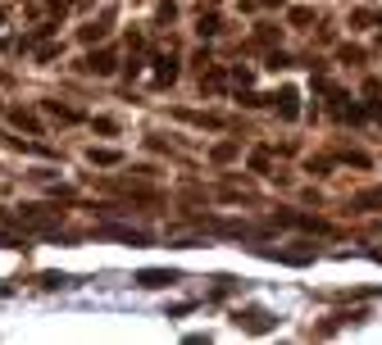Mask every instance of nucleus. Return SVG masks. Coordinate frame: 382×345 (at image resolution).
<instances>
[{"label": "nucleus", "instance_id": "f257e3e1", "mask_svg": "<svg viewBox=\"0 0 382 345\" xmlns=\"http://www.w3.org/2000/svg\"><path fill=\"white\" fill-rule=\"evenodd\" d=\"M232 323H237L241 332L264 336V332H273V327H278V318H273L269 309H260V304H251V309H237V313H232Z\"/></svg>", "mask_w": 382, "mask_h": 345}, {"label": "nucleus", "instance_id": "f03ea898", "mask_svg": "<svg viewBox=\"0 0 382 345\" xmlns=\"http://www.w3.org/2000/svg\"><path fill=\"white\" fill-rule=\"evenodd\" d=\"M273 223L300 227V232H327V223H323V218H314V214H300V209H278V214H273Z\"/></svg>", "mask_w": 382, "mask_h": 345}, {"label": "nucleus", "instance_id": "7ed1b4c3", "mask_svg": "<svg viewBox=\"0 0 382 345\" xmlns=\"http://www.w3.org/2000/svg\"><path fill=\"white\" fill-rule=\"evenodd\" d=\"M350 209H355V214H378V209H382V186L355 191V195H350Z\"/></svg>", "mask_w": 382, "mask_h": 345}, {"label": "nucleus", "instance_id": "20e7f679", "mask_svg": "<svg viewBox=\"0 0 382 345\" xmlns=\"http://www.w3.org/2000/svg\"><path fill=\"white\" fill-rule=\"evenodd\" d=\"M19 223H23V227H37V232H46V227L59 223V209H23Z\"/></svg>", "mask_w": 382, "mask_h": 345}, {"label": "nucleus", "instance_id": "39448f33", "mask_svg": "<svg viewBox=\"0 0 382 345\" xmlns=\"http://www.w3.org/2000/svg\"><path fill=\"white\" fill-rule=\"evenodd\" d=\"M169 282H178L173 268H142L137 273V286H146V291H160V286H169Z\"/></svg>", "mask_w": 382, "mask_h": 345}, {"label": "nucleus", "instance_id": "423d86ee", "mask_svg": "<svg viewBox=\"0 0 382 345\" xmlns=\"http://www.w3.org/2000/svg\"><path fill=\"white\" fill-rule=\"evenodd\" d=\"M273 105H278V114H283V119L292 123L296 114H300V91H296V86H283V91L273 96Z\"/></svg>", "mask_w": 382, "mask_h": 345}, {"label": "nucleus", "instance_id": "0eeeda50", "mask_svg": "<svg viewBox=\"0 0 382 345\" xmlns=\"http://www.w3.org/2000/svg\"><path fill=\"white\" fill-rule=\"evenodd\" d=\"M96 237L128 241V246H151V237H146V232H132V227H96Z\"/></svg>", "mask_w": 382, "mask_h": 345}, {"label": "nucleus", "instance_id": "6e6552de", "mask_svg": "<svg viewBox=\"0 0 382 345\" xmlns=\"http://www.w3.org/2000/svg\"><path fill=\"white\" fill-rule=\"evenodd\" d=\"M82 68H87V73H96V77H109V73H114V50L87 55V59H82Z\"/></svg>", "mask_w": 382, "mask_h": 345}, {"label": "nucleus", "instance_id": "1a4fd4ad", "mask_svg": "<svg viewBox=\"0 0 382 345\" xmlns=\"http://www.w3.org/2000/svg\"><path fill=\"white\" fill-rule=\"evenodd\" d=\"M269 259H283V264H292V268H305V264H314V250H264Z\"/></svg>", "mask_w": 382, "mask_h": 345}, {"label": "nucleus", "instance_id": "9d476101", "mask_svg": "<svg viewBox=\"0 0 382 345\" xmlns=\"http://www.w3.org/2000/svg\"><path fill=\"white\" fill-rule=\"evenodd\" d=\"M87 159H91V164H100V168H114V164H119L123 155H119V150H109V146H91Z\"/></svg>", "mask_w": 382, "mask_h": 345}, {"label": "nucleus", "instance_id": "9b49d317", "mask_svg": "<svg viewBox=\"0 0 382 345\" xmlns=\"http://www.w3.org/2000/svg\"><path fill=\"white\" fill-rule=\"evenodd\" d=\"M10 119H14V128H23V132H41V123H37V114H28V109H14Z\"/></svg>", "mask_w": 382, "mask_h": 345}, {"label": "nucleus", "instance_id": "f8f14e48", "mask_svg": "<svg viewBox=\"0 0 382 345\" xmlns=\"http://www.w3.org/2000/svg\"><path fill=\"white\" fill-rule=\"evenodd\" d=\"M46 114H50V119H59V123H73L77 114L68 105H59V100H46Z\"/></svg>", "mask_w": 382, "mask_h": 345}, {"label": "nucleus", "instance_id": "ddd939ff", "mask_svg": "<svg viewBox=\"0 0 382 345\" xmlns=\"http://www.w3.org/2000/svg\"><path fill=\"white\" fill-rule=\"evenodd\" d=\"M155 77H160V82H173V77H178V64L160 55V59H155Z\"/></svg>", "mask_w": 382, "mask_h": 345}, {"label": "nucleus", "instance_id": "4468645a", "mask_svg": "<svg viewBox=\"0 0 382 345\" xmlns=\"http://www.w3.org/2000/svg\"><path fill=\"white\" fill-rule=\"evenodd\" d=\"M37 282H41L46 291H55V286H73V277H64V273H41Z\"/></svg>", "mask_w": 382, "mask_h": 345}, {"label": "nucleus", "instance_id": "2eb2a0df", "mask_svg": "<svg viewBox=\"0 0 382 345\" xmlns=\"http://www.w3.org/2000/svg\"><path fill=\"white\" fill-rule=\"evenodd\" d=\"M105 32H109L105 23H87V28H82L77 37H82V41H105Z\"/></svg>", "mask_w": 382, "mask_h": 345}, {"label": "nucleus", "instance_id": "dca6fc26", "mask_svg": "<svg viewBox=\"0 0 382 345\" xmlns=\"http://www.w3.org/2000/svg\"><path fill=\"white\" fill-rule=\"evenodd\" d=\"M232 155H237V146H232V141H218V146H214V164H228Z\"/></svg>", "mask_w": 382, "mask_h": 345}, {"label": "nucleus", "instance_id": "f3484780", "mask_svg": "<svg viewBox=\"0 0 382 345\" xmlns=\"http://www.w3.org/2000/svg\"><path fill=\"white\" fill-rule=\"evenodd\" d=\"M287 19H292L296 28H305V23H314V10H305V5H300V10H292Z\"/></svg>", "mask_w": 382, "mask_h": 345}, {"label": "nucleus", "instance_id": "a211bd4d", "mask_svg": "<svg viewBox=\"0 0 382 345\" xmlns=\"http://www.w3.org/2000/svg\"><path fill=\"white\" fill-rule=\"evenodd\" d=\"M241 105H246V109H264V105H273V96H255V91H251V96H241Z\"/></svg>", "mask_w": 382, "mask_h": 345}, {"label": "nucleus", "instance_id": "6ab92c4d", "mask_svg": "<svg viewBox=\"0 0 382 345\" xmlns=\"http://www.w3.org/2000/svg\"><path fill=\"white\" fill-rule=\"evenodd\" d=\"M155 19H160V23H173V19H178V10H173V0H164L160 10H155Z\"/></svg>", "mask_w": 382, "mask_h": 345}, {"label": "nucleus", "instance_id": "aec40b11", "mask_svg": "<svg viewBox=\"0 0 382 345\" xmlns=\"http://www.w3.org/2000/svg\"><path fill=\"white\" fill-rule=\"evenodd\" d=\"M218 32V14H205V19H200V37H214Z\"/></svg>", "mask_w": 382, "mask_h": 345}, {"label": "nucleus", "instance_id": "412c9836", "mask_svg": "<svg viewBox=\"0 0 382 345\" xmlns=\"http://www.w3.org/2000/svg\"><path fill=\"white\" fill-rule=\"evenodd\" d=\"M251 168H255V172L269 168V150H255V155H251Z\"/></svg>", "mask_w": 382, "mask_h": 345}, {"label": "nucleus", "instance_id": "4be33fe9", "mask_svg": "<svg viewBox=\"0 0 382 345\" xmlns=\"http://www.w3.org/2000/svg\"><path fill=\"white\" fill-rule=\"evenodd\" d=\"M341 59H346V64H360L364 50H355V46H341Z\"/></svg>", "mask_w": 382, "mask_h": 345}, {"label": "nucleus", "instance_id": "5701e85b", "mask_svg": "<svg viewBox=\"0 0 382 345\" xmlns=\"http://www.w3.org/2000/svg\"><path fill=\"white\" fill-rule=\"evenodd\" d=\"M232 82H237V86H251V68H232Z\"/></svg>", "mask_w": 382, "mask_h": 345}, {"label": "nucleus", "instance_id": "b1692460", "mask_svg": "<svg viewBox=\"0 0 382 345\" xmlns=\"http://www.w3.org/2000/svg\"><path fill=\"white\" fill-rule=\"evenodd\" d=\"M0 246H19V250H23V246H28V241H14V237H0Z\"/></svg>", "mask_w": 382, "mask_h": 345}, {"label": "nucleus", "instance_id": "393cba45", "mask_svg": "<svg viewBox=\"0 0 382 345\" xmlns=\"http://www.w3.org/2000/svg\"><path fill=\"white\" fill-rule=\"evenodd\" d=\"M260 5H283V0H260Z\"/></svg>", "mask_w": 382, "mask_h": 345}, {"label": "nucleus", "instance_id": "a878e982", "mask_svg": "<svg viewBox=\"0 0 382 345\" xmlns=\"http://www.w3.org/2000/svg\"><path fill=\"white\" fill-rule=\"evenodd\" d=\"M0 23H5V10H0Z\"/></svg>", "mask_w": 382, "mask_h": 345}, {"label": "nucleus", "instance_id": "bb28decb", "mask_svg": "<svg viewBox=\"0 0 382 345\" xmlns=\"http://www.w3.org/2000/svg\"><path fill=\"white\" fill-rule=\"evenodd\" d=\"M378 23H382V14H378Z\"/></svg>", "mask_w": 382, "mask_h": 345}]
</instances>
